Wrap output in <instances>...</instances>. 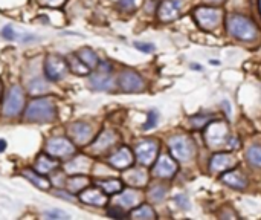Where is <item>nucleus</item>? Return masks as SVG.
Wrapping results in <instances>:
<instances>
[{
  "label": "nucleus",
  "instance_id": "obj_19",
  "mask_svg": "<svg viewBox=\"0 0 261 220\" xmlns=\"http://www.w3.org/2000/svg\"><path fill=\"white\" fill-rule=\"evenodd\" d=\"M223 182H226L228 185H231L234 188H244L246 186V179H244L237 171L226 173V175L223 176Z\"/></svg>",
  "mask_w": 261,
  "mask_h": 220
},
{
  "label": "nucleus",
  "instance_id": "obj_18",
  "mask_svg": "<svg viewBox=\"0 0 261 220\" xmlns=\"http://www.w3.org/2000/svg\"><path fill=\"white\" fill-rule=\"evenodd\" d=\"M81 200L86 203H90V205H104L105 203L104 194L98 190H87L81 193Z\"/></svg>",
  "mask_w": 261,
  "mask_h": 220
},
{
  "label": "nucleus",
  "instance_id": "obj_42",
  "mask_svg": "<svg viewBox=\"0 0 261 220\" xmlns=\"http://www.w3.org/2000/svg\"><path fill=\"white\" fill-rule=\"evenodd\" d=\"M209 63H211V65H216V66H219V65H220V61H217V60H211Z\"/></svg>",
  "mask_w": 261,
  "mask_h": 220
},
{
  "label": "nucleus",
  "instance_id": "obj_2",
  "mask_svg": "<svg viewBox=\"0 0 261 220\" xmlns=\"http://www.w3.org/2000/svg\"><path fill=\"white\" fill-rule=\"evenodd\" d=\"M229 33L240 40H252L257 36V29L254 23L241 15H231L228 20Z\"/></svg>",
  "mask_w": 261,
  "mask_h": 220
},
{
  "label": "nucleus",
  "instance_id": "obj_26",
  "mask_svg": "<svg viewBox=\"0 0 261 220\" xmlns=\"http://www.w3.org/2000/svg\"><path fill=\"white\" fill-rule=\"evenodd\" d=\"M70 69H72L73 73H78V75H84L89 71V68L84 65V63L81 61V58L76 54L70 55Z\"/></svg>",
  "mask_w": 261,
  "mask_h": 220
},
{
  "label": "nucleus",
  "instance_id": "obj_6",
  "mask_svg": "<svg viewBox=\"0 0 261 220\" xmlns=\"http://www.w3.org/2000/svg\"><path fill=\"white\" fill-rule=\"evenodd\" d=\"M46 148H48V153L52 156H57V158H66V156H70L72 153H75V147L70 141L65 139V138H52L48 141L46 144Z\"/></svg>",
  "mask_w": 261,
  "mask_h": 220
},
{
  "label": "nucleus",
  "instance_id": "obj_39",
  "mask_svg": "<svg viewBox=\"0 0 261 220\" xmlns=\"http://www.w3.org/2000/svg\"><path fill=\"white\" fill-rule=\"evenodd\" d=\"M109 216H112V217H122L124 214L119 213V211H115V210H110V211H109Z\"/></svg>",
  "mask_w": 261,
  "mask_h": 220
},
{
  "label": "nucleus",
  "instance_id": "obj_12",
  "mask_svg": "<svg viewBox=\"0 0 261 220\" xmlns=\"http://www.w3.org/2000/svg\"><path fill=\"white\" fill-rule=\"evenodd\" d=\"M182 3H183V0H165L159 8V17L165 22L173 20L179 14Z\"/></svg>",
  "mask_w": 261,
  "mask_h": 220
},
{
  "label": "nucleus",
  "instance_id": "obj_32",
  "mask_svg": "<svg viewBox=\"0 0 261 220\" xmlns=\"http://www.w3.org/2000/svg\"><path fill=\"white\" fill-rule=\"evenodd\" d=\"M156 121H158V113L155 112V110H151V112L148 113V121L147 124L144 125V129L148 130V129H153L156 125Z\"/></svg>",
  "mask_w": 261,
  "mask_h": 220
},
{
  "label": "nucleus",
  "instance_id": "obj_28",
  "mask_svg": "<svg viewBox=\"0 0 261 220\" xmlns=\"http://www.w3.org/2000/svg\"><path fill=\"white\" fill-rule=\"evenodd\" d=\"M133 217L134 219H139V220H148V219H155V213H153V210L147 205L141 207L139 210H136L133 213Z\"/></svg>",
  "mask_w": 261,
  "mask_h": 220
},
{
  "label": "nucleus",
  "instance_id": "obj_29",
  "mask_svg": "<svg viewBox=\"0 0 261 220\" xmlns=\"http://www.w3.org/2000/svg\"><path fill=\"white\" fill-rule=\"evenodd\" d=\"M99 185H101L102 190L105 193H109V194L121 191V182L119 181H105V182H101Z\"/></svg>",
  "mask_w": 261,
  "mask_h": 220
},
{
  "label": "nucleus",
  "instance_id": "obj_33",
  "mask_svg": "<svg viewBox=\"0 0 261 220\" xmlns=\"http://www.w3.org/2000/svg\"><path fill=\"white\" fill-rule=\"evenodd\" d=\"M134 46L139 51H142V52H147V54H150V52H153L155 51V46L153 44H150V43H142V41H136L134 43Z\"/></svg>",
  "mask_w": 261,
  "mask_h": 220
},
{
  "label": "nucleus",
  "instance_id": "obj_1",
  "mask_svg": "<svg viewBox=\"0 0 261 220\" xmlns=\"http://www.w3.org/2000/svg\"><path fill=\"white\" fill-rule=\"evenodd\" d=\"M57 116V107L49 98H38L31 103L25 112V118L29 122H51Z\"/></svg>",
  "mask_w": 261,
  "mask_h": 220
},
{
  "label": "nucleus",
  "instance_id": "obj_30",
  "mask_svg": "<svg viewBox=\"0 0 261 220\" xmlns=\"http://www.w3.org/2000/svg\"><path fill=\"white\" fill-rule=\"evenodd\" d=\"M86 183H87V179L86 178H73V179H70L69 181V190L70 191H78V190H81V188H84L86 186Z\"/></svg>",
  "mask_w": 261,
  "mask_h": 220
},
{
  "label": "nucleus",
  "instance_id": "obj_13",
  "mask_svg": "<svg viewBox=\"0 0 261 220\" xmlns=\"http://www.w3.org/2000/svg\"><path fill=\"white\" fill-rule=\"evenodd\" d=\"M70 135L78 144H86L92 138V127L86 122H75L70 127Z\"/></svg>",
  "mask_w": 261,
  "mask_h": 220
},
{
  "label": "nucleus",
  "instance_id": "obj_37",
  "mask_svg": "<svg viewBox=\"0 0 261 220\" xmlns=\"http://www.w3.org/2000/svg\"><path fill=\"white\" fill-rule=\"evenodd\" d=\"M46 216L48 217H52V219H58V217H67L66 213L63 211H49V213H46Z\"/></svg>",
  "mask_w": 261,
  "mask_h": 220
},
{
  "label": "nucleus",
  "instance_id": "obj_40",
  "mask_svg": "<svg viewBox=\"0 0 261 220\" xmlns=\"http://www.w3.org/2000/svg\"><path fill=\"white\" fill-rule=\"evenodd\" d=\"M223 106H226V112H228L229 116H231L232 115V110H231V106H229V101H223Z\"/></svg>",
  "mask_w": 261,
  "mask_h": 220
},
{
  "label": "nucleus",
  "instance_id": "obj_16",
  "mask_svg": "<svg viewBox=\"0 0 261 220\" xmlns=\"http://www.w3.org/2000/svg\"><path fill=\"white\" fill-rule=\"evenodd\" d=\"M234 164V158L229 154H217L214 156L212 161H211V168L214 171H220V170H226L229 167H232Z\"/></svg>",
  "mask_w": 261,
  "mask_h": 220
},
{
  "label": "nucleus",
  "instance_id": "obj_43",
  "mask_svg": "<svg viewBox=\"0 0 261 220\" xmlns=\"http://www.w3.org/2000/svg\"><path fill=\"white\" fill-rule=\"evenodd\" d=\"M0 90H2V87H0Z\"/></svg>",
  "mask_w": 261,
  "mask_h": 220
},
{
  "label": "nucleus",
  "instance_id": "obj_31",
  "mask_svg": "<svg viewBox=\"0 0 261 220\" xmlns=\"http://www.w3.org/2000/svg\"><path fill=\"white\" fill-rule=\"evenodd\" d=\"M165 193H166V190H165L163 186H155V188L151 190L150 194H151V199H153V200L159 202V200H162V199L165 197Z\"/></svg>",
  "mask_w": 261,
  "mask_h": 220
},
{
  "label": "nucleus",
  "instance_id": "obj_5",
  "mask_svg": "<svg viewBox=\"0 0 261 220\" xmlns=\"http://www.w3.org/2000/svg\"><path fill=\"white\" fill-rule=\"evenodd\" d=\"M90 84L97 90H109L113 84L112 73H110V66L107 63H101L99 71L90 76Z\"/></svg>",
  "mask_w": 261,
  "mask_h": 220
},
{
  "label": "nucleus",
  "instance_id": "obj_20",
  "mask_svg": "<svg viewBox=\"0 0 261 220\" xmlns=\"http://www.w3.org/2000/svg\"><path fill=\"white\" fill-rule=\"evenodd\" d=\"M76 55H78V57L81 58V61L84 63V65H86L89 69L98 66V57H97V54H95L94 51H92V49H89V48L81 49Z\"/></svg>",
  "mask_w": 261,
  "mask_h": 220
},
{
  "label": "nucleus",
  "instance_id": "obj_15",
  "mask_svg": "<svg viewBox=\"0 0 261 220\" xmlns=\"http://www.w3.org/2000/svg\"><path fill=\"white\" fill-rule=\"evenodd\" d=\"M110 164L116 168H126L131 164V153L129 148H121L118 150L112 158H110Z\"/></svg>",
  "mask_w": 261,
  "mask_h": 220
},
{
  "label": "nucleus",
  "instance_id": "obj_4",
  "mask_svg": "<svg viewBox=\"0 0 261 220\" xmlns=\"http://www.w3.org/2000/svg\"><path fill=\"white\" fill-rule=\"evenodd\" d=\"M23 103H25L23 90L20 89V86H12L8 92V95L5 98V104H3L5 116H17L22 112Z\"/></svg>",
  "mask_w": 261,
  "mask_h": 220
},
{
  "label": "nucleus",
  "instance_id": "obj_10",
  "mask_svg": "<svg viewBox=\"0 0 261 220\" xmlns=\"http://www.w3.org/2000/svg\"><path fill=\"white\" fill-rule=\"evenodd\" d=\"M156 153H158V147H156L155 143H153V141H144V143H141L139 146L136 147L137 159H139L145 165L153 162V159L156 158Z\"/></svg>",
  "mask_w": 261,
  "mask_h": 220
},
{
  "label": "nucleus",
  "instance_id": "obj_14",
  "mask_svg": "<svg viewBox=\"0 0 261 220\" xmlns=\"http://www.w3.org/2000/svg\"><path fill=\"white\" fill-rule=\"evenodd\" d=\"M155 173L161 178H170L176 173V164L168 156H162L155 167Z\"/></svg>",
  "mask_w": 261,
  "mask_h": 220
},
{
  "label": "nucleus",
  "instance_id": "obj_22",
  "mask_svg": "<svg viewBox=\"0 0 261 220\" xmlns=\"http://www.w3.org/2000/svg\"><path fill=\"white\" fill-rule=\"evenodd\" d=\"M136 202H137V193H134L131 190L124 191L118 197V203L126 208H131L133 205H136Z\"/></svg>",
  "mask_w": 261,
  "mask_h": 220
},
{
  "label": "nucleus",
  "instance_id": "obj_7",
  "mask_svg": "<svg viewBox=\"0 0 261 220\" xmlns=\"http://www.w3.org/2000/svg\"><path fill=\"white\" fill-rule=\"evenodd\" d=\"M170 148L174 154V158L179 161H188L193 156V146L183 136H174L170 139Z\"/></svg>",
  "mask_w": 261,
  "mask_h": 220
},
{
  "label": "nucleus",
  "instance_id": "obj_35",
  "mask_svg": "<svg viewBox=\"0 0 261 220\" xmlns=\"http://www.w3.org/2000/svg\"><path fill=\"white\" fill-rule=\"evenodd\" d=\"M2 36H3L6 40H14V38H15V33H14V29H12L11 26H5V28H3Z\"/></svg>",
  "mask_w": 261,
  "mask_h": 220
},
{
  "label": "nucleus",
  "instance_id": "obj_8",
  "mask_svg": "<svg viewBox=\"0 0 261 220\" xmlns=\"http://www.w3.org/2000/svg\"><path fill=\"white\" fill-rule=\"evenodd\" d=\"M228 127L223 122H214L211 127L208 129L206 133V139H208V144L212 148H219L223 144L228 143Z\"/></svg>",
  "mask_w": 261,
  "mask_h": 220
},
{
  "label": "nucleus",
  "instance_id": "obj_27",
  "mask_svg": "<svg viewBox=\"0 0 261 220\" xmlns=\"http://www.w3.org/2000/svg\"><path fill=\"white\" fill-rule=\"evenodd\" d=\"M248 159L252 165L261 167V146H254L248 151Z\"/></svg>",
  "mask_w": 261,
  "mask_h": 220
},
{
  "label": "nucleus",
  "instance_id": "obj_34",
  "mask_svg": "<svg viewBox=\"0 0 261 220\" xmlns=\"http://www.w3.org/2000/svg\"><path fill=\"white\" fill-rule=\"evenodd\" d=\"M174 202L177 203L180 208H183V210H188V208H190V202H188V199L183 196V194L176 196V197H174Z\"/></svg>",
  "mask_w": 261,
  "mask_h": 220
},
{
  "label": "nucleus",
  "instance_id": "obj_41",
  "mask_svg": "<svg viewBox=\"0 0 261 220\" xmlns=\"http://www.w3.org/2000/svg\"><path fill=\"white\" fill-rule=\"evenodd\" d=\"M5 148H6V141L5 139H0V153L5 151Z\"/></svg>",
  "mask_w": 261,
  "mask_h": 220
},
{
  "label": "nucleus",
  "instance_id": "obj_17",
  "mask_svg": "<svg viewBox=\"0 0 261 220\" xmlns=\"http://www.w3.org/2000/svg\"><path fill=\"white\" fill-rule=\"evenodd\" d=\"M57 167H58V162H57L55 159H52V158H48V156H44V154L38 156L37 165H35L37 171L41 173V175H46V173H51V171L55 170Z\"/></svg>",
  "mask_w": 261,
  "mask_h": 220
},
{
  "label": "nucleus",
  "instance_id": "obj_11",
  "mask_svg": "<svg viewBox=\"0 0 261 220\" xmlns=\"http://www.w3.org/2000/svg\"><path fill=\"white\" fill-rule=\"evenodd\" d=\"M119 83L126 92H139V90H142V86H144L141 76L131 71H126L124 73H122Z\"/></svg>",
  "mask_w": 261,
  "mask_h": 220
},
{
  "label": "nucleus",
  "instance_id": "obj_25",
  "mask_svg": "<svg viewBox=\"0 0 261 220\" xmlns=\"http://www.w3.org/2000/svg\"><path fill=\"white\" fill-rule=\"evenodd\" d=\"M66 168L69 173H81L89 168V161L87 158H76L72 162H69Z\"/></svg>",
  "mask_w": 261,
  "mask_h": 220
},
{
  "label": "nucleus",
  "instance_id": "obj_24",
  "mask_svg": "<svg viewBox=\"0 0 261 220\" xmlns=\"http://www.w3.org/2000/svg\"><path fill=\"white\" fill-rule=\"evenodd\" d=\"M115 143V135L112 132H104L95 143V150H102Z\"/></svg>",
  "mask_w": 261,
  "mask_h": 220
},
{
  "label": "nucleus",
  "instance_id": "obj_3",
  "mask_svg": "<svg viewBox=\"0 0 261 220\" xmlns=\"http://www.w3.org/2000/svg\"><path fill=\"white\" fill-rule=\"evenodd\" d=\"M67 73L66 61L58 55H48L44 61V75L49 81L63 80Z\"/></svg>",
  "mask_w": 261,
  "mask_h": 220
},
{
  "label": "nucleus",
  "instance_id": "obj_36",
  "mask_svg": "<svg viewBox=\"0 0 261 220\" xmlns=\"http://www.w3.org/2000/svg\"><path fill=\"white\" fill-rule=\"evenodd\" d=\"M44 5H49V6H60L65 3V0H41Z\"/></svg>",
  "mask_w": 261,
  "mask_h": 220
},
{
  "label": "nucleus",
  "instance_id": "obj_21",
  "mask_svg": "<svg viewBox=\"0 0 261 220\" xmlns=\"http://www.w3.org/2000/svg\"><path fill=\"white\" fill-rule=\"evenodd\" d=\"M23 175H25V178H28L34 185H37L38 188H41V190H48V188L51 186V185H49V181H46L44 178L38 176L37 173L33 171V170H25Z\"/></svg>",
  "mask_w": 261,
  "mask_h": 220
},
{
  "label": "nucleus",
  "instance_id": "obj_23",
  "mask_svg": "<svg viewBox=\"0 0 261 220\" xmlns=\"http://www.w3.org/2000/svg\"><path fill=\"white\" fill-rule=\"evenodd\" d=\"M126 179H127V182L131 183V185H139V186H142V185L147 182V175H145L144 171H141V170H133V171H130L129 175L126 176Z\"/></svg>",
  "mask_w": 261,
  "mask_h": 220
},
{
  "label": "nucleus",
  "instance_id": "obj_38",
  "mask_svg": "<svg viewBox=\"0 0 261 220\" xmlns=\"http://www.w3.org/2000/svg\"><path fill=\"white\" fill-rule=\"evenodd\" d=\"M121 5L124 8H131L136 5V0H121Z\"/></svg>",
  "mask_w": 261,
  "mask_h": 220
},
{
  "label": "nucleus",
  "instance_id": "obj_9",
  "mask_svg": "<svg viewBox=\"0 0 261 220\" xmlns=\"http://www.w3.org/2000/svg\"><path fill=\"white\" fill-rule=\"evenodd\" d=\"M196 17L202 28L212 29V28H216L220 22V12L217 9H212V8H200L196 12Z\"/></svg>",
  "mask_w": 261,
  "mask_h": 220
}]
</instances>
